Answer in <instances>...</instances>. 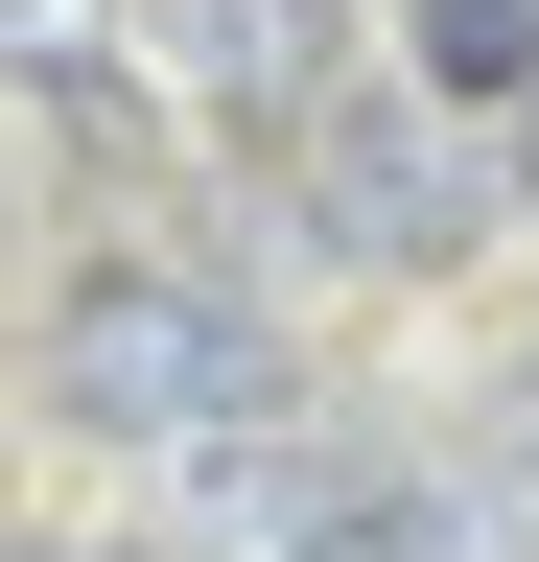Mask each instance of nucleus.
Instances as JSON below:
<instances>
[{
    "label": "nucleus",
    "mask_w": 539,
    "mask_h": 562,
    "mask_svg": "<svg viewBox=\"0 0 539 562\" xmlns=\"http://www.w3.org/2000/svg\"><path fill=\"white\" fill-rule=\"evenodd\" d=\"M47 398H71L94 446H235V422L282 398V328H258L235 281H188V258H94L71 305H47Z\"/></svg>",
    "instance_id": "f257e3e1"
},
{
    "label": "nucleus",
    "mask_w": 539,
    "mask_h": 562,
    "mask_svg": "<svg viewBox=\"0 0 539 562\" xmlns=\"http://www.w3.org/2000/svg\"><path fill=\"white\" fill-rule=\"evenodd\" d=\"M282 165H305V211H328V235H352V258H398V281H423V258H469V235H493V188H516V165H469L446 117H375V94H305V117H282Z\"/></svg>",
    "instance_id": "f03ea898"
},
{
    "label": "nucleus",
    "mask_w": 539,
    "mask_h": 562,
    "mask_svg": "<svg viewBox=\"0 0 539 562\" xmlns=\"http://www.w3.org/2000/svg\"><path fill=\"white\" fill-rule=\"evenodd\" d=\"M188 47H212L235 117H305L328 94V0H188Z\"/></svg>",
    "instance_id": "7ed1b4c3"
},
{
    "label": "nucleus",
    "mask_w": 539,
    "mask_h": 562,
    "mask_svg": "<svg viewBox=\"0 0 539 562\" xmlns=\"http://www.w3.org/2000/svg\"><path fill=\"white\" fill-rule=\"evenodd\" d=\"M423 94H539V0H423Z\"/></svg>",
    "instance_id": "20e7f679"
},
{
    "label": "nucleus",
    "mask_w": 539,
    "mask_h": 562,
    "mask_svg": "<svg viewBox=\"0 0 539 562\" xmlns=\"http://www.w3.org/2000/svg\"><path fill=\"white\" fill-rule=\"evenodd\" d=\"M328 562H469V516H446V492H398V469H375V492H352V539H328Z\"/></svg>",
    "instance_id": "39448f33"
},
{
    "label": "nucleus",
    "mask_w": 539,
    "mask_h": 562,
    "mask_svg": "<svg viewBox=\"0 0 539 562\" xmlns=\"http://www.w3.org/2000/svg\"><path fill=\"white\" fill-rule=\"evenodd\" d=\"M0 70H47V94H71V70H94V0H0Z\"/></svg>",
    "instance_id": "423d86ee"
},
{
    "label": "nucleus",
    "mask_w": 539,
    "mask_h": 562,
    "mask_svg": "<svg viewBox=\"0 0 539 562\" xmlns=\"http://www.w3.org/2000/svg\"><path fill=\"white\" fill-rule=\"evenodd\" d=\"M516 492H539V375H516Z\"/></svg>",
    "instance_id": "0eeeda50"
},
{
    "label": "nucleus",
    "mask_w": 539,
    "mask_h": 562,
    "mask_svg": "<svg viewBox=\"0 0 539 562\" xmlns=\"http://www.w3.org/2000/svg\"><path fill=\"white\" fill-rule=\"evenodd\" d=\"M516 188H539V94H516Z\"/></svg>",
    "instance_id": "6e6552de"
},
{
    "label": "nucleus",
    "mask_w": 539,
    "mask_h": 562,
    "mask_svg": "<svg viewBox=\"0 0 539 562\" xmlns=\"http://www.w3.org/2000/svg\"><path fill=\"white\" fill-rule=\"evenodd\" d=\"M24 562H117V539H24Z\"/></svg>",
    "instance_id": "1a4fd4ad"
}]
</instances>
